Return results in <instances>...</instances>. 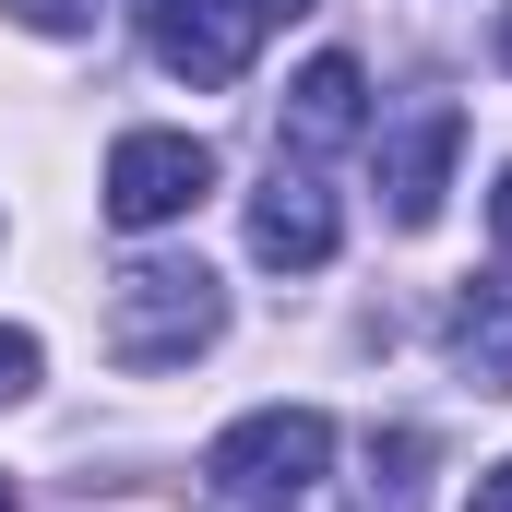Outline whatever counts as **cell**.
I'll return each instance as SVG.
<instances>
[{
    "label": "cell",
    "mask_w": 512,
    "mask_h": 512,
    "mask_svg": "<svg viewBox=\"0 0 512 512\" xmlns=\"http://www.w3.org/2000/svg\"><path fill=\"white\" fill-rule=\"evenodd\" d=\"M334 465V417L322 405H262L203 453V512H298Z\"/></svg>",
    "instance_id": "6da1fadb"
},
{
    "label": "cell",
    "mask_w": 512,
    "mask_h": 512,
    "mask_svg": "<svg viewBox=\"0 0 512 512\" xmlns=\"http://www.w3.org/2000/svg\"><path fill=\"white\" fill-rule=\"evenodd\" d=\"M227 334V286L203 262H131L108 286V358L120 370H191Z\"/></svg>",
    "instance_id": "7a4b0ae2"
},
{
    "label": "cell",
    "mask_w": 512,
    "mask_h": 512,
    "mask_svg": "<svg viewBox=\"0 0 512 512\" xmlns=\"http://www.w3.org/2000/svg\"><path fill=\"white\" fill-rule=\"evenodd\" d=\"M203 191H215V143H191V131H120V155H108V227H179Z\"/></svg>",
    "instance_id": "3957f363"
},
{
    "label": "cell",
    "mask_w": 512,
    "mask_h": 512,
    "mask_svg": "<svg viewBox=\"0 0 512 512\" xmlns=\"http://www.w3.org/2000/svg\"><path fill=\"white\" fill-rule=\"evenodd\" d=\"M131 24H143V48H155V72H179V84H239L251 72V0H131Z\"/></svg>",
    "instance_id": "277c9868"
},
{
    "label": "cell",
    "mask_w": 512,
    "mask_h": 512,
    "mask_svg": "<svg viewBox=\"0 0 512 512\" xmlns=\"http://www.w3.org/2000/svg\"><path fill=\"white\" fill-rule=\"evenodd\" d=\"M334 239H346V215H334V191H322L310 167H274L251 191V251L274 262V274H322Z\"/></svg>",
    "instance_id": "5b68a950"
},
{
    "label": "cell",
    "mask_w": 512,
    "mask_h": 512,
    "mask_svg": "<svg viewBox=\"0 0 512 512\" xmlns=\"http://www.w3.org/2000/svg\"><path fill=\"white\" fill-rule=\"evenodd\" d=\"M453 155H465V108H417V120L382 143V203H393V227H429V215H441Z\"/></svg>",
    "instance_id": "8992f818"
},
{
    "label": "cell",
    "mask_w": 512,
    "mask_h": 512,
    "mask_svg": "<svg viewBox=\"0 0 512 512\" xmlns=\"http://www.w3.org/2000/svg\"><path fill=\"white\" fill-rule=\"evenodd\" d=\"M358 131H370L358 60H310V72L286 84V143H298V155H334V143H358Z\"/></svg>",
    "instance_id": "52a82bcc"
},
{
    "label": "cell",
    "mask_w": 512,
    "mask_h": 512,
    "mask_svg": "<svg viewBox=\"0 0 512 512\" xmlns=\"http://www.w3.org/2000/svg\"><path fill=\"white\" fill-rule=\"evenodd\" d=\"M441 346H453V370H465L477 393H512V274H489V286H465V298H453Z\"/></svg>",
    "instance_id": "ba28073f"
},
{
    "label": "cell",
    "mask_w": 512,
    "mask_h": 512,
    "mask_svg": "<svg viewBox=\"0 0 512 512\" xmlns=\"http://www.w3.org/2000/svg\"><path fill=\"white\" fill-rule=\"evenodd\" d=\"M12 24H36V36H84L96 24V0H0Z\"/></svg>",
    "instance_id": "9c48e42d"
},
{
    "label": "cell",
    "mask_w": 512,
    "mask_h": 512,
    "mask_svg": "<svg viewBox=\"0 0 512 512\" xmlns=\"http://www.w3.org/2000/svg\"><path fill=\"white\" fill-rule=\"evenodd\" d=\"M24 393H36V334L0 322V405H24Z\"/></svg>",
    "instance_id": "30bf717a"
},
{
    "label": "cell",
    "mask_w": 512,
    "mask_h": 512,
    "mask_svg": "<svg viewBox=\"0 0 512 512\" xmlns=\"http://www.w3.org/2000/svg\"><path fill=\"white\" fill-rule=\"evenodd\" d=\"M465 512H512V465H489V477H477V501Z\"/></svg>",
    "instance_id": "8fae6325"
},
{
    "label": "cell",
    "mask_w": 512,
    "mask_h": 512,
    "mask_svg": "<svg viewBox=\"0 0 512 512\" xmlns=\"http://www.w3.org/2000/svg\"><path fill=\"white\" fill-rule=\"evenodd\" d=\"M489 227H501V251H512V167H501V191H489Z\"/></svg>",
    "instance_id": "7c38bea8"
},
{
    "label": "cell",
    "mask_w": 512,
    "mask_h": 512,
    "mask_svg": "<svg viewBox=\"0 0 512 512\" xmlns=\"http://www.w3.org/2000/svg\"><path fill=\"white\" fill-rule=\"evenodd\" d=\"M286 12H310V0H251V24H286Z\"/></svg>",
    "instance_id": "4fadbf2b"
},
{
    "label": "cell",
    "mask_w": 512,
    "mask_h": 512,
    "mask_svg": "<svg viewBox=\"0 0 512 512\" xmlns=\"http://www.w3.org/2000/svg\"><path fill=\"white\" fill-rule=\"evenodd\" d=\"M501 60H512V12H501Z\"/></svg>",
    "instance_id": "5bb4252c"
},
{
    "label": "cell",
    "mask_w": 512,
    "mask_h": 512,
    "mask_svg": "<svg viewBox=\"0 0 512 512\" xmlns=\"http://www.w3.org/2000/svg\"><path fill=\"white\" fill-rule=\"evenodd\" d=\"M0 512H12V477H0Z\"/></svg>",
    "instance_id": "9a60e30c"
}]
</instances>
